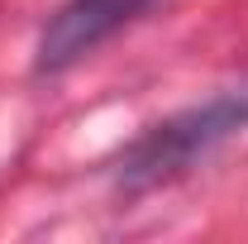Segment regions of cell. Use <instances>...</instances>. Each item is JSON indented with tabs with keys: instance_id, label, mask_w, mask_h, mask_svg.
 Returning <instances> with one entry per match:
<instances>
[{
	"instance_id": "cell-2",
	"label": "cell",
	"mask_w": 248,
	"mask_h": 244,
	"mask_svg": "<svg viewBox=\"0 0 248 244\" xmlns=\"http://www.w3.org/2000/svg\"><path fill=\"white\" fill-rule=\"evenodd\" d=\"M148 5L153 0H67L43 24V34H38L33 67L38 72H62V67L81 62L95 43H105L120 24H129L134 15H143Z\"/></svg>"
},
{
	"instance_id": "cell-1",
	"label": "cell",
	"mask_w": 248,
	"mask_h": 244,
	"mask_svg": "<svg viewBox=\"0 0 248 244\" xmlns=\"http://www.w3.org/2000/svg\"><path fill=\"white\" fill-rule=\"evenodd\" d=\"M244 129H248V82L210 96L205 105L182 110L172 120L153 124L143 139H134L124 149L120 168H115V182L124 192H143V187L172 182V177H182L186 168H196L201 158H210L224 139H234Z\"/></svg>"
}]
</instances>
